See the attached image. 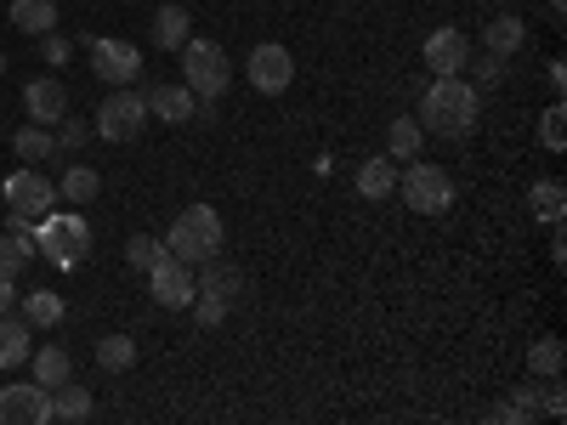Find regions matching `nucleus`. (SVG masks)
Wrapping results in <instances>:
<instances>
[{
	"mask_svg": "<svg viewBox=\"0 0 567 425\" xmlns=\"http://www.w3.org/2000/svg\"><path fill=\"white\" fill-rule=\"evenodd\" d=\"M483 114V91L471 85L465 74H432V85L420 91V131H437V136H471Z\"/></svg>",
	"mask_w": 567,
	"mask_h": 425,
	"instance_id": "nucleus-1",
	"label": "nucleus"
},
{
	"mask_svg": "<svg viewBox=\"0 0 567 425\" xmlns=\"http://www.w3.org/2000/svg\"><path fill=\"white\" fill-rule=\"evenodd\" d=\"M221 239H227V227H221L216 205H187V210L171 221L165 250H171L176 261H187V267H205L210 256H221Z\"/></svg>",
	"mask_w": 567,
	"mask_h": 425,
	"instance_id": "nucleus-2",
	"label": "nucleus"
},
{
	"mask_svg": "<svg viewBox=\"0 0 567 425\" xmlns=\"http://www.w3.org/2000/svg\"><path fill=\"white\" fill-rule=\"evenodd\" d=\"M182 85L194 91L199 103H221L227 97V85H233V63L216 40H194L187 34L182 45Z\"/></svg>",
	"mask_w": 567,
	"mask_h": 425,
	"instance_id": "nucleus-3",
	"label": "nucleus"
},
{
	"mask_svg": "<svg viewBox=\"0 0 567 425\" xmlns=\"http://www.w3.org/2000/svg\"><path fill=\"white\" fill-rule=\"evenodd\" d=\"M34 250L52 261V267H74V261H85V250H91V227H85V216H80V210H52V216H40V221H34Z\"/></svg>",
	"mask_w": 567,
	"mask_h": 425,
	"instance_id": "nucleus-4",
	"label": "nucleus"
},
{
	"mask_svg": "<svg viewBox=\"0 0 567 425\" xmlns=\"http://www.w3.org/2000/svg\"><path fill=\"white\" fill-rule=\"evenodd\" d=\"M398 194H403V205H409L414 216H443V210L454 205V182H449V170L432 165V159H409Z\"/></svg>",
	"mask_w": 567,
	"mask_h": 425,
	"instance_id": "nucleus-5",
	"label": "nucleus"
},
{
	"mask_svg": "<svg viewBox=\"0 0 567 425\" xmlns=\"http://www.w3.org/2000/svg\"><path fill=\"white\" fill-rule=\"evenodd\" d=\"M142 125H148V97H142V91H131V85H114L109 97H103L97 125H91V131H97L103 142H136Z\"/></svg>",
	"mask_w": 567,
	"mask_h": 425,
	"instance_id": "nucleus-6",
	"label": "nucleus"
},
{
	"mask_svg": "<svg viewBox=\"0 0 567 425\" xmlns=\"http://www.w3.org/2000/svg\"><path fill=\"white\" fill-rule=\"evenodd\" d=\"M245 74H250V85L261 91V97H284V91L296 85V58H290V45L261 40L256 52L245 58Z\"/></svg>",
	"mask_w": 567,
	"mask_h": 425,
	"instance_id": "nucleus-7",
	"label": "nucleus"
},
{
	"mask_svg": "<svg viewBox=\"0 0 567 425\" xmlns=\"http://www.w3.org/2000/svg\"><path fill=\"white\" fill-rule=\"evenodd\" d=\"M148 296H154V307H165V312H187L194 307V267L187 261H176L171 250L148 267Z\"/></svg>",
	"mask_w": 567,
	"mask_h": 425,
	"instance_id": "nucleus-8",
	"label": "nucleus"
},
{
	"mask_svg": "<svg viewBox=\"0 0 567 425\" xmlns=\"http://www.w3.org/2000/svg\"><path fill=\"white\" fill-rule=\"evenodd\" d=\"M91 52V69H97V80H109V85H136V74H142V52L131 40H120V34H97L85 45Z\"/></svg>",
	"mask_w": 567,
	"mask_h": 425,
	"instance_id": "nucleus-9",
	"label": "nucleus"
},
{
	"mask_svg": "<svg viewBox=\"0 0 567 425\" xmlns=\"http://www.w3.org/2000/svg\"><path fill=\"white\" fill-rule=\"evenodd\" d=\"M0 194H7V210H23V216H52L58 210V182H45L34 165H23V170H12L7 176V187H0Z\"/></svg>",
	"mask_w": 567,
	"mask_h": 425,
	"instance_id": "nucleus-10",
	"label": "nucleus"
},
{
	"mask_svg": "<svg viewBox=\"0 0 567 425\" xmlns=\"http://www.w3.org/2000/svg\"><path fill=\"white\" fill-rule=\"evenodd\" d=\"M45 419H52V392L40 381L0 386V425H45Z\"/></svg>",
	"mask_w": 567,
	"mask_h": 425,
	"instance_id": "nucleus-11",
	"label": "nucleus"
},
{
	"mask_svg": "<svg viewBox=\"0 0 567 425\" xmlns=\"http://www.w3.org/2000/svg\"><path fill=\"white\" fill-rule=\"evenodd\" d=\"M420 58H425V69H432V74H465L471 40L460 29H432V34H425V45H420Z\"/></svg>",
	"mask_w": 567,
	"mask_h": 425,
	"instance_id": "nucleus-12",
	"label": "nucleus"
},
{
	"mask_svg": "<svg viewBox=\"0 0 567 425\" xmlns=\"http://www.w3.org/2000/svg\"><path fill=\"white\" fill-rule=\"evenodd\" d=\"M23 114H29L34 125H58V120L69 114V85H63L58 74L29 80V85H23Z\"/></svg>",
	"mask_w": 567,
	"mask_h": 425,
	"instance_id": "nucleus-13",
	"label": "nucleus"
},
{
	"mask_svg": "<svg viewBox=\"0 0 567 425\" xmlns=\"http://www.w3.org/2000/svg\"><path fill=\"white\" fill-rule=\"evenodd\" d=\"M142 97H148V120H165V125H187L199 114V97L187 85H148Z\"/></svg>",
	"mask_w": 567,
	"mask_h": 425,
	"instance_id": "nucleus-14",
	"label": "nucleus"
},
{
	"mask_svg": "<svg viewBox=\"0 0 567 425\" xmlns=\"http://www.w3.org/2000/svg\"><path fill=\"white\" fill-rule=\"evenodd\" d=\"M194 296H205V301H221V307H233L245 296V272L239 267H227L221 256H210L205 261V272L194 278Z\"/></svg>",
	"mask_w": 567,
	"mask_h": 425,
	"instance_id": "nucleus-15",
	"label": "nucleus"
},
{
	"mask_svg": "<svg viewBox=\"0 0 567 425\" xmlns=\"http://www.w3.org/2000/svg\"><path fill=\"white\" fill-rule=\"evenodd\" d=\"M523 40H528V23L516 12H494L483 23V52H494V58H516V52H523Z\"/></svg>",
	"mask_w": 567,
	"mask_h": 425,
	"instance_id": "nucleus-16",
	"label": "nucleus"
},
{
	"mask_svg": "<svg viewBox=\"0 0 567 425\" xmlns=\"http://www.w3.org/2000/svg\"><path fill=\"white\" fill-rule=\"evenodd\" d=\"M358 194L363 199H392L398 194V159H386V154L363 159L358 165Z\"/></svg>",
	"mask_w": 567,
	"mask_h": 425,
	"instance_id": "nucleus-17",
	"label": "nucleus"
},
{
	"mask_svg": "<svg viewBox=\"0 0 567 425\" xmlns=\"http://www.w3.org/2000/svg\"><path fill=\"white\" fill-rule=\"evenodd\" d=\"M187 34H194V18H187V7H176V0H171V7L154 12V45H159V52H182Z\"/></svg>",
	"mask_w": 567,
	"mask_h": 425,
	"instance_id": "nucleus-18",
	"label": "nucleus"
},
{
	"mask_svg": "<svg viewBox=\"0 0 567 425\" xmlns=\"http://www.w3.org/2000/svg\"><path fill=\"white\" fill-rule=\"evenodd\" d=\"M29 352H34V341H29V318H7V312H0V369L29 363Z\"/></svg>",
	"mask_w": 567,
	"mask_h": 425,
	"instance_id": "nucleus-19",
	"label": "nucleus"
},
{
	"mask_svg": "<svg viewBox=\"0 0 567 425\" xmlns=\"http://www.w3.org/2000/svg\"><path fill=\"white\" fill-rule=\"evenodd\" d=\"M12 29L23 34H52L58 29V0H12Z\"/></svg>",
	"mask_w": 567,
	"mask_h": 425,
	"instance_id": "nucleus-20",
	"label": "nucleus"
},
{
	"mask_svg": "<svg viewBox=\"0 0 567 425\" xmlns=\"http://www.w3.org/2000/svg\"><path fill=\"white\" fill-rule=\"evenodd\" d=\"M91 392L80 386V381H58L52 386V419H69V425H80V419H91Z\"/></svg>",
	"mask_w": 567,
	"mask_h": 425,
	"instance_id": "nucleus-21",
	"label": "nucleus"
},
{
	"mask_svg": "<svg viewBox=\"0 0 567 425\" xmlns=\"http://www.w3.org/2000/svg\"><path fill=\"white\" fill-rule=\"evenodd\" d=\"M63 312H69V307H63L58 290H29V296H23V318H29V329H34V323H40V329H58Z\"/></svg>",
	"mask_w": 567,
	"mask_h": 425,
	"instance_id": "nucleus-22",
	"label": "nucleus"
},
{
	"mask_svg": "<svg viewBox=\"0 0 567 425\" xmlns=\"http://www.w3.org/2000/svg\"><path fill=\"white\" fill-rule=\"evenodd\" d=\"M420 142H425V131H420V120H409V114H398V120L386 125V159H414V154H420Z\"/></svg>",
	"mask_w": 567,
	"mask_h": 425,
	"instance_id": "nucleus-23",
	"label": "nucleus"
},
{
	"mask_svg": "<svg viewBox=\"0 0 567 425\" xmlns=\"http://www.w3.org/2000/svg\"><path fill=\"white\" fill-rule=\"evenodd\" d=\"M12 154H23L29 165H40V159H52V154H58V136L45 131V125H34V120H29V125L12 136Z\"/></svg>",
	"mask_w": 567,
	"mask_h": 425,
	"instance_id": "nucleus-24",
	"label": "nucleus"
},
{
	"mask_svg": "<svg viewBox=\"0 0 567 425\" xmlns=\"http://www.w3.org/2000/svg\"><path fill=\"white\" fill-rule=\"evenodd\" d=\"M97 187H103V176L91 170V165H69V170H63V182H58V199L85 205V199H97Z\"/></svg>",
	"mask_w": 567,
	"mask_h": 425,
	"instance_id": "nucleus-25",
	"label": "nucleus"
},
{
	"mask_svg": "<svg viewBox=\"0 0 567 425\" xmlns=\"http://www.w3.org/2000/svg\"><path fill=\"white\" fill-rule=\"evenodd\" d=\"M561 363H567V346H561L556 335H539V341L528 346V369H534V381H550V374H561Z\"/></svg>",
	"mask_w": 567,
	"mask_h": 425,
	"instance_id": "nucleus-26",
	"label": "nucleus"
},
{
	"mask_svg": "<svg viewBox=\"0 0 567 425\" xmlns=\"http://www.w3.org/2000/svg\"><path fill=\"white\" fill-rule=\"evenodd\" d=\"M561 199H567V187L550 176V182H534L528 187V210L539 216V221H561Z\"/></svg>",
	"mask_w": 567,
	"mask_h": 425,
	"instance_id": "nucleus-27",
	"label": "nucleus"
},
{
	"mask_svg": "<svg viewBox=\"0 0 567 425\" xmlns=\"http://www.w3.org/2000/svg\"><path fill=\"white\" fill-rule=\"evenodd\" d=\"M97 363H103L109 374H125V369L136 363V341H131V335H103V341H97Z\"/></svg>",
	"mask_w": 567,
	"mask_h": 425,
	"instance_id": "nucleus-28",
	"label": "nucleus"
},
{
	"mask_svg": "<svg viewBox=\"0 0 567 425\" xmlns=\"http://www.w3.org/2000/svg\"><path fill=\"white\" fill-rule=\"evenodd\" d=\"M34 381H40L45 392H52L58 381H69V352H63V346H40V352H34Z\"/></svg>",
	"mask_w": 567,
	"mask_h": 425,
	"instance_id": "nucleus-29",
	"label": "nucleus"
},
{
	"mask_svg": "<svg viewBox=\"0 0 567 425\" xmlns=\"http://www.w3.org/2000/svg\"><path fill=\"white\" fill-rule=\"evenodd\" d=\"M34 261V239H18V232H0V267L7 272H23Z\"/></svg>",
	"mask_w": 567,
	"mask_h": 425,
	"instance_id": "nucleus-30",
	"label": "nucleus"
},
{
	"mask_svg": "<svg viewBox=\"0 0 567 425\" xmlns=\"http://www.w3.org/2000/svg\"><path fill=\"white\" fill-rule=\"evenodd\" d=\"M539 142H545L550 154H561V148H567V114H561V97L545 108V120H539Z\"/></svg>",
	"mask_w": 567,
	"mask_h": 425,
	"instance_id": "nucleus-31",
	"label": "nucleus"
},
{
	"mask_svg": "<svg viewBox=\"0 0 567 425\" xmlns=\"http://www.w3.org/2000/svg\"><path fill=\"white\" fill-rule=\"evenodd\" d=\"M85 142H91V125H85L80 114H63V120H58V154H80Z\"/></svg>",
	"mask_w": 567,
	"mask_h": 425,
	"instance_id": "nucleus-32",
	"label": "nucleus"
},
{
	"mask_svg": "<svg viewBox=\"0 0 567 425\" xmlns=\"http://www.w3.org/2000/svg\"><path fill=\"white\" fill-rule=\"evenodd\" d=\"M159 256H165V239H148V232H136V239H125V261H131V267H142V272H148Z\"/></svg>",
	"mask_w": 567,
	"mask_h": 425,
	"instance_id": "nucleus-33",
	"label": "nucleus"
},
{
	"mask_svg": "<svg viewBox=\"0 0 567 425\" xmlns=\"http://www.w3.org/2000/svg\"><path fill=\"white\" fill-rule=\"evenodd\" d=\"M465 69H471V85H477V91H488V85H499V74H505V58L483 52L477 63H465Z\"/></svg>",
	"mask_w": 567,
	"mask_h": 425,
	"instance_id": "nucleus-34",
	"label": "nucleus"
},
{
	"mask_svg": "<svg viewBox=\"0 0 567 425\" xmlns=\"http://www.w3.org/2000/svg\"><path fill=\"white\" fill-rule=\"evenodd\" d=\"M40 40H45V45H40V58L52 63V69H63V63L74 58V40H69V34H58V29H52V34H40Z\"/></svg>",
	"mask_w": 567,
	"mask_h": 425,
	"instance_id": "nucleus-35",
	"label": "nucleus"
},
{
	"mask_svg": "<svg viewBox=\"0 0 567 425\" xmlns=\"http://www.w3.org/2000/svg\"><path fill=\"white\" fill-rule=\"evenodd\" d=\"M227 312H233V307H221V301H205V296H194V318H199V329H221V323H227Z\"/></svg>",
	"mask_w": 567,
	"mask_h": 425,
	"instance_id": "nucleus-36",
	"label": "nucleus"
},
{
	"mask_svg": "<svg viewBox=\"0 0 567 425\" xmlns=\"http://www.w3.org/2000/svg\"><path fill=\"white\" fill-rule=\"evenodd\" d=\"M539 408H545L550 419H561V414H567V392H561V374H550V381H545V397H539Z\"/></svg>",
	"mask_w": 567,
	"mask_h": 425,
	"instance_id": "nucleus-37",
	"label": "nucleus"
},
{
	"mask_svg": "<svg viewBox=\"0 0 567 425\" xmlns=\"http://www.w3.org/2000/svg\"><path fill=\"white\" fill-rule=\"evenodd\" d=\"M511 408H516V414H523V419H528V414L539 408V381H534V386H516V397H511Z\"/></svg>",
	"mask_w": 567,
	"mask_h": 425,
	"instance_id": "nucleus-38",
	"label": "nucleus"
},
{
	"mask_svg": "<svg viewBox=\"0 0 567 425\" xmlns=\"http://www.w3.org/2000/svg\"><path fill=\"white\" fill-rule=\"evenodd\" d=\"M12 301H18V272L0 267V312H12Z\"/></svg>",
	"mask_w": 567,
	"mask_h": 425,
	"instance_id": "nucleus-39",
	"label": "nucleus"
},
{
	"mask_svg": "<svg viewBox=\"0 0 567 425\" xmlns=\"http://www.w3.org/2000/svg\"><path fill=\"white\" fill-rule=\"evenodd\" d=\"M7 232H18V239H34V216L12 210V216H7Z\"/></svg>",
	"mask_w": 567,
	"mask_h": 425,
	"instance_id": "nucleus-40",
	"label": "nucleus"
},
{
	"mask_svg": "<svg viewBox=\"0 0 567 425\" xmlns=\"http://www.w3.org/2000/svg\"><path fill=\"white\" fill-rule=\"evenodd\" d=\"M550 18H556V23L567 18V0H550Z\"/></svg>",
	"mask_w": 567,
	"mask_h": 425,
	"instance_id": "nucleus-41",
	"label": "nucleus"
},
{
	"mask_svg": "<svg viewBox=\"0 0 567 425\" xmlns=\"http://www.w3.org/2000/svg\"><path fill=\"white\" fill-rule=\"evenodd\" d=\"M0 74H7V52H0Z\"/></svg>",
	"mask_w": 567,
	"mask_h": 425,
	"instance_id": "nucleus-42",
	"label": "nucleus"
}]
</instances>
